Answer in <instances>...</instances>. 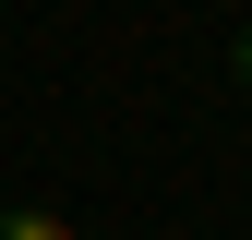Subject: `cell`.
Returning a JSON list of instances; mask_svg holds the SVG:
<instances>
[{
  "label": "cell",
  "mask_w": 252,
  "mask_h": 240,
  "mask_svg": "<svg viewBox=\"0 0 252 240\" xmlns=\"http://www.w3.org/2000/svg\"><path fill=\"white\" fill-rule=\"evenodd\" d=\"M240 84H252V36H240Z\"/></svg>",
  "instance_id": "2"
},
{
  "label": "cell",
  "mask_w": 252,
  "mask_h": 240,
  "mask_svg": "<svg viewBox=\"0 0 252 240\" xmlns=\"http://www.w3.org/2000/svg\"><path fill=\"white\" fill-rule=\"evenodd\" d=\"M0 240H72V228H60L48 204H0Z\"/></svg>",
  "instance_id": "1"
}]
</instances>
